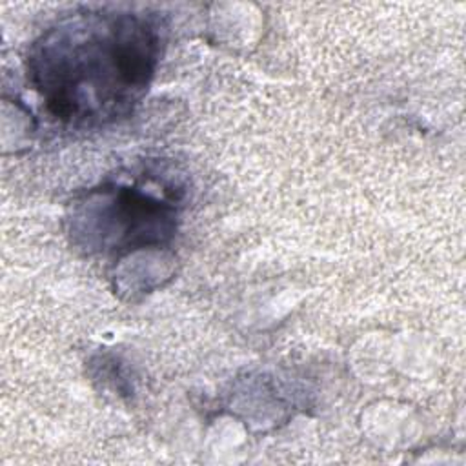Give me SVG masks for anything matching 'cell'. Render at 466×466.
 I'll return each mask as SVG.
<instances>
[{
	"label": "cell",
	"mask_w": 466,
	"mask_h": 466,
	"mask_svg": "<svg viewBox=\"0 0 466 466\" xmlns=\"http://www.w3.org/2000/svg\"><path fill=\"white\" fill-rule=\"evenodd\" d=\"M158 31L131 13L84 11L35 42L27 73L47 111L62 122L95 126L126 116L147 89Z\"/></svg>",
	"instance_id": "6da1fadb"
},
{
	"label": "cell",
	"mask_w": 466,
	"mask_h": 466,
	"mask_svg": "<svg viewBox=\"0 0 466 466\" xmlns=\"http://www.w3.org/2000/svg\"><path fill=\"white\" fill-rule=\"evenodd\" d=\"M104 198L107 200L102 206V226L107 228L104 237L113 238V248L158 246L171 238L177 217L173 204L137 187L109 189L104 191Z\"/></svg>",
	"instance_id": "7a4b0ae2"
}]
</instances>
